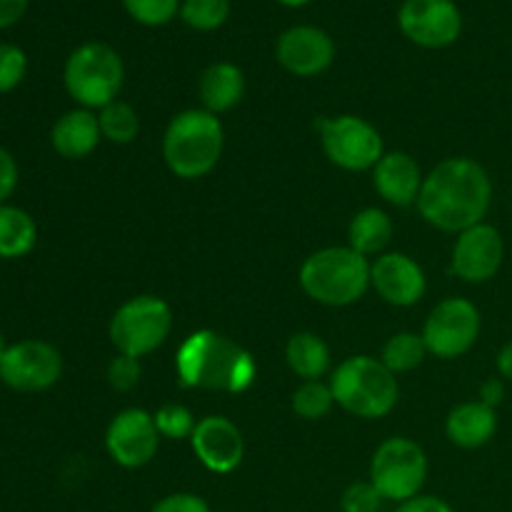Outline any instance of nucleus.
Segmentation results:
<instances>
[{"label": "nucleus", "mask_w": 512, "mask_h": 512, "mask_svg": "<svg viewBox=\"0 0 512 512\" xmlns=\"http://www.w3.org/2000/svg\"><path fill=\"white\" fill-rule=\"evenodd\" d=\"M380 505H383V495L375 490L370 480L348 485L340 495V510L343 512H380Z\"/></svg>", "instance_id": "32"}, {"label": "nucleus", "mask_w": 512, "mask_h": 512, "mask_svg": "<svg viewBox=\"0 0 512 512\" xmlns=\"http://www.w3.org/2000/svg\"><path fill=\"white\" fill-rule=\"evenodd\" d=\"M125 13L145 28H163L178 18L183 0H120Z\"/></svg>", "instance_id": "29"}, {"label": "nucleus", "mask_w": 512, "mask_h": 512, "mask_svg": "<svg viewBox=\"0 0 512 512\" xmlns=\"http://www.w3.org/2000/svg\"><path fill=\"white\" fill-rule=\"evenodd\" d=\"M100 133L105 140L115 145H128L138 138L140 133V118L138 110L125 100H113L105 108L98 110Z\"/></svg>", "instance_id": "26"}, {"label": "nucleus", "mask_w": 512, "mask_h": 512, "mask_svg": "<svg viewBox=\"0 0 512 512\" xmlns=\"http://www.w3.org/2000/svg\"><path fill=\"white\" fill-rule=\"evenodd\" d=\"M290 405H293V413L298 415V418L323 420L335 405L333 388H330V383L325 385L323 380H303V383L295 388Z\"/></svg>", "instance_id": "27"}, {"label": "nucleus", "mask_w": 512, "mask_h": 512, "mask_svg": "<svg viewBox=\"0 0 512 512\" xmlns=\"http://www.w3.org/2000/svg\"><path fill=\"white\" fill-rule=\"evenodd\" d=\"M423 170L418 160L403 150L385 153L373 168V185L385 203L395 208H408L418 203L420 188H423Z\"/></svg>", "instance_id": "18"}, {"label": "nucleus", "mask_w": 512, "mask_h": 512, "mask_svg": "<svg viewBox=\"0 0 512 512\" xmlns=\"http://www.w3.org/2000/svg\"><path fill=\"white\" fill-rule=\"evenodd\" d=\"M398 28L410 43L428 50L453 45L463 33V13L455 0H403Z\"/></svg>", "instance_id": "12"}, {"label": "nucleus", "mask_w": 512, "mask_h": 512, "mask_svg": "<svg viewBox=\"0 0 512 512\" xmlns=\"http://www.w3.org/2000/svg\"><path fill=\"white\" fill-rule=\"evenodd\" d=\"M505 400V380L503 378H490L480 385V403L498 408Z\"/></svg>", "instance_id": "38"}, {"label": "nucleus", "mask_w": 512, "mask_h": 512, "mask_svg": "<svg viewBox=\"0 0 512 512\" xmlns=\"http://www.w3.org/2000/svg\"><path fill=\"white\" fill-rule=\"evenodd\" d=\"M510 210H512V200H510Z\"/></svg>", "instance_id": "42"}, {"label": "nucleus", "mask_w": 512, "mask_h": 512, "mask_svg": "<svg viewBox=\"0 0 512 512\" xmlns=\"http://www.w3.org/2000/svg\"><path fill=\"white\" fill-rule=\"evenodd\" d=\"M175 370L183 388L215 390L228 395L245 393L258 375L253 355L215 330L190 333L180 343Z\"/></svg>", "instance_id": "2"}, {"label": "nucleus", "mask_w": 512, "mask_h": 512, "mask_svg": "<svg viewBox=\"0 0 512 512\" xmlns=\"http://www.w3.org/2000/svg\"><path fill=\"white\" fill-rule=\"evenodd\" d=\"M278 5H283V8H305V5H310L313 0H275Z\"/></svg>", "instance_id": "40"}, {"label": "nucleus", "mask_w": 512, "mask_h": 512, "mask_svg": "<svg viewBox=\"0 0 512 512\" xmlns=\"http://www.w3.org/2000/svg\"><path fill=\"white\" fill-rule=\"evenodd\" d=\"M38 243V225L28 210L18 205H0V260H18L33 253Z\"/></svg>", "instance_id": "23"}, {"label": "nucleus", "mask_w": 512, "mask_h": 512, "mask_svg": "<svg viewBox=\"0 0 512 512\" xmlns=\"http://www.w3.org/2000/svg\"><path fill=\"white\" fill-rule=\"evenodd\" d=\"M18 180H20V170H18V163H15L13 153L0 145V205H5L10 198H13L15 188H18Z\"/></svg>", "instance_id": "35"}, {"label": "nucleus", "mask_w": 512, "mask_h": 512, "mask_svg": "<svg viewBox=\"0 0 512 512\" xmlns=\"http://www.w3.org/2000/svg\"><path fill=\"white\" fill-rule=\"evenodd\" d=\"M480 328H483V320H480L478 305L470 303L468 298H445L428 315L420 335L430 355L455 360L478 343Z\"/></svg>", "instance_id": "10"}, {"label": "nucleus", "mask_w": 512, "mask_h": 512, "mask_svg": "<svg viewBox=\"0 0 512 512\" xmlns=\"http://www.w3.org/2000/svg\"><path fill=\"white\" fill-rule=\"evenodd\" d=\"M173 330V310L158 295H138L110 318V343L118 353L143 358L158 350Z\"/></svg>", "instance_id": "7"}, {"label": "nucleus", "mask_w": 512, "mask_h": 512, "mask_svg": "<svg viewBox=\"0 0 512 512\" xmlns=\"http://www.w3.org/2000/svg\"><path fill=\"white\" fill-rule=\"evenodd\" d=\"M395 225L390 220V215L380 208H365L360 213L353 215L348 225V245L355 253L365 255H383V250L388 248L390 240H393Z\"/></svg>", "instance_id": "22"}, {"label": "nucleus", "mask_w": 512, "mask_h": 512, "mask_svg": "<svg viewBox=\"0 0 512 512\" xmlns=\"http://www.w3.org/2000/svg\"><path fill=\"white\" fill-rule=\"evenodd\" d=\"M150 512H213L208 500L195 493H173L150 508Z\"/></svg>", "instance_id": "34"}, {"label": "nucleus", "mask_w": 512, "mask_h": 512, "mask_svg": "<svg viewBox=\"0 0 512 512\" xmlns=\"http://www.w3.org/2000/svg\"><path fill=\"white\" fill-rule=\"evenodd\" d=\"M428 478L425 450L410 438H388L378 445L370 460V483L383 500L408 503L418 498Z\"/></svg>", "instance_id": "8"}, {"label": "nucleus", "mask_w": 512, "mask_h": 512, "mask_svg": "<svg viewBox=\"0 0 512 512\" xmlns=\"http://www.w3.org/2000/svg\"><path fill=\"white\" fill-rule=\"evenodd\" d=\"M30 0H0V30L20 23L23 15L28 13Z\"/></svg>", "instance_id": "37"}, {"label": "nucleus", "mask_w": 512, "mask_h": 512, "mask_svg": "<svg viewBox=\"0 0 512 512\" xmlns=\"http://www.w3.org/2000/svg\"><path fill=\"white\" fill-rule=\"evenodd\" d=\"M8 340H5V335L0 333V360H3V355H5V350H8Z\"/></svg>", "instance_id": "41"}, {"label": "nucleus", "mask_w": 512, "mask_h": 512, "mask_svg": "<svg viewBox=\"0 0 512 512\" xmlns=\"http://www.w3.org/2000/svg\"><path fill=\"white\" fill-rule=\"evenodd\" d=\"M320 145H323L325 158L338 168L350 173H363L373 170L378 160L385 155L383 135L375 125L358 115H335V118L318 120Z\"/></svg>", "instance_id": "9"}, {"label": "nucleus", "mask_w": 512, "mask_h": 512, "mask_svg": "<svg viewBox=\"0 0 512 512\" xmlns=\"http://www.w3.org/2000/svg\"><path fill=\"white\" fill-rule=\"evenodd\" d=\"M300 288L310 300L328 308L353 305L370 288V260L350 245L315 250L300 265Z\"/></svg>", "instance_id": "4"}, {"label": "nucleus", "mask_w": 512, "mask_h": 512, "mask_svg": "<svg viewBox=\"0 0 512 512\" xmlns=\"http://www.w3.org/2000/svg\"><path fill=\"white\" fill-rule=\"evenodd\" d=\"M193 453L210 473L228 475L240 468L245 455L243 435L233 420L223 415H208L198 420L193 435H190Z\"/></svg>", "instance_id": "16"}, {"label": "nucleus", "mask_w": 512, "mask_h": 512, "mask_svg": "<svg viewBox=\"0 0 512 512\" xmlns=\"http://www.w3.org/2000/svg\"><path fill=\"white\" fill-rule=\"evenodd\" d=\"M275 60L280 68L298 78H313L333 65L335 40L318 25H293L280 33Z\"/></svg>", "instance_id": "15"}, {"label": "nucleus", "mask_w": 512, "mask_h": 512, "mask_svg": "<svg viewBox=\"0 0 512 512\" xmlns=\"http://www.w3.org/2000/svg\"><path fill=\"white\" fill-rule=\"evenodd\" d=\"M178 18L198 33H213L230 18V0H183Z\"/></svg>", "instance_id": "28"}, {"label": "nucleus", "mask_w": 512, "mask_h": 512, "mask_svg": "<svg viewBox=\"0 0 512 512\" xmlns=\"http://www.w3.org/2000/svg\"><path fill=\"white\" fill-rule=\"evenodd\" d=\"M370 288L388 305L410 308L428 290L423 268L405 253H383L370 263Z\"/></svg>", "instance_id": "17"}, {"label": "nucleus", "mask_w": 512, "mask_h": 512, "mask_svg": "<svg viewBox=\"0 0 512 512\" xmlns=\"http://www.w3.org/2000/svg\"><path fill=\"white\" fill-rule=\"evenodd\" d=\"M493 200L490 175L473 158H445L425 175L418 195V213L443 233H463L485 223Z\"/></svg>", "instance_id": "1"}, {"label": "nucleus", "mask_w": 512, "mask_h": 512, "mask_svg": "<svg viewBox=\"0 0 512 512\" xmlns=\"http://www.w3.org/2000/svg\"><path fill=\"white\" fill-rule=\"evenodd\" d=\"M335 403L345 413L363 420H378L393 413L398 403V378L383 365V360L370 355H353L343 360L330 375Z\"/></svg>", "instance_id": "5"}, {"label": "nucleus", "mask_w": 512, "mask_h": 512, "mask_svg": "<svg viewBox=\"0 0 512 512\" xmlns=\"http://www.w3.org/2000/svg\"><path fill=\"white\" fill-rule=\"evenodd\" d=\"M505 260V240L490 223H478L458 233L453 245L450 268L465 283H488L500 273Z\"/></svg>", "instance_id": "14"}, {"label": "nucleus", "mask_w": 512, "mask_h": 512, "mask_svg": "<svg viewBox=\"0 0 512 512\" xmlns=\"http://www.w3.org/2000/svg\"><path fill=\"white\" fill-rule=\"evenodd\" d=\"M395 512H455V508L445 503L443 498H435V495H418L408 503H400Z\"/></svg>", "instance_id": "36"}, {"label": "nucleus", "mask_w": 512, "mask_h": 512, "mask_svg": "<svg viewBox=\"0 0 512 512\" xmlns=\"http://www.w3.org/2000/svg\"><path fill=\"white\" fill-rule=\"evenodd\" d=\"M28 75V55L20 45L0 43V95L13 93Z\"/></svg>", "instance_id": "31"}, {"label": "nucleus", "mask_w": 512, "mask_h": 512, "mask_svg": "<svg viewBox=\"0 0 512 512\" xmlns=\"http://www.w3.org/2000/svg\"><path fill=\"white\" fill-rule=\"evenodd\" d=\"M198 95L203 110L220 115L233 110L245 95V75L243 70L228 60L208 65L198 78Z\"/></svg>", "instance_id": "21"}, {"label": "nucleus", "mask_w": 512, "mask_h": 512, "mask_svg": "<svg viewBox=\"0 0 512 512\" xmlns=\"http://www.w3.org/2000/svg\"><path fill=\"white\" fill-rule=\"evenodd\" d=\"M225 130L218 115L190 108L175 115L163 135V158L173 175L183 180L205 178L220 163Z\"/></svg>", "instance_id": "3"}, {"label": "nucleus", "mask_w": 512, "mask_h": 512, "mask_svg": "<svg viewBox=\"0 0 512 512\" xmlns=\"http://www.w3.org/2000/svg\"><path fill=\"white\" fill-rule=\"evenodd\" d=\"M103 140L98 115L93 110L75 108L60 115L50 130V145L65 160H83Z\"/></svg>", "instance_id": "19"}, {"label": "nucleus", "mask_w": 512, "mask_h": 512, "mask_svg": "<svg viewBox=\"0 0 512 512\" xmlns=\"http://www.w3.org/2000/svg\"><path fill=\"white\" fill-rule=\"evenodd\" d=\"M445 433L453 445L463 450H478L498 433V413L480 400L455 405L445 420Z\"/></svg>", "instance_id": "20"}, {"label": "nucleus", "mask_w": 512, "mask_h": 512, "mask_svg": "<svg viewBox=\"0 0 512 512\" xmlns=\"http://www.w3.org/2000/svg\"><path fill=\"white\" fill-rule=\"evenodd\" d=\"M160 433L155 418L143 408H128L110 420L105 450L120 468H145L158 455Z\"/></svg>", "instance_id": "13"}, {"label": "nucleus", "mask_w": 512, "mask_h": 512, "mask_svg": "<svg viewBox=\"0 0 512 512\" xmlns=\"http://www.w3.org/2000/svg\"><path fill=\"white\" fill-rule=\"evenodd\" d=\"M140 375H143V368H140L138 358H130V355L118 353L108 365V383L113 385L120 393H128L135 385L140 383Z\"/></svg>", "instance_id": "33"}, {"label": "nucleus", "mask_w": 512, "mask_h": 512, "mask_svg": "<svg viewBox=\"0 0 512 512\" xmlns=\"http://www.w3.org/2000/svg\"><path fill=\"white\" fill-rule=\"evenodd\" d=\"M153 418L155 425H158L160 438L168 440H190L195 425H198L193 413L180 403L163 405V408H158V413H153Z\"/></svg>", "instance_id": "30"}, {"label": "nucleus", "mask_w": 512, "mask_h": 512, "mask_svg": "<svg viewBox=\"0 0 512 512\" xmlns=\"http://www.w3.org/2000/svg\"><path fill=\"white\" fill-rule=\"evenodd\" d=\"M125 80V65L118 50L100 40L78 45L63 68V85L78 108L100 110L118 100Z\"/></svg>", "instance_id": "6"}, {"label": "nucleus", "mask_w": 512, "mask_h": 512, "mask_svg": "<svg viewBox=\"0 0 512 512\" xmlns=\"http://www.w3.org/2000/svg\"><path fill=\"white\" fill-rule=\"evenodd\" d=\"M498 373L505 383H512V340L505 343L498 353Z\"/></svg>", "instance_id": "39"}, {"label": "nucleus", "mask_w": 512, "mask_h": 512, "mask_svg": "<svg viewBox=\"0 0 512 512\" xmlns=\"http://www.w3.org/2000/svg\"><path fill=\"white\" fill-rule=\"evenodd\" d=\"M425 355L430 353L423 335L403 330V333L390 335L388 343L383 345V355H380V360H383V365L390 370V373L398 375V373H410V370H415L418 365H423Z\"/></svg>", "instance_id": "25"}, {"label": "nucleus", "mask_w": 512, "mask_h": 512, "mask_svg": "<svg viewBox=\"0 0 512 512\" xmlns=\"http://www.w3.org/2000/svg\"><path fill=\"white\" fill-rule=\"evenodd\" d=\"M285 360L300 380H320L330 370V348L320 335L303 330L288 340Z\"/></svg>", "instance_id": "24"}, {"label": "nucleus", "mask_w": 512, "mask_h": 512, "mask_svg": "<svg viewBox=\"0 0 512 512\" xmlns=\"http://www.w3.org/2000/svg\"><path fill=\"white\" fill-rule=\"evenodd\" d=\"M63 375V355L48 340L28 338L10 343L0 360V383L15 393H43Z\"/></svg>", "instance_id": "11"}]
</instances>
